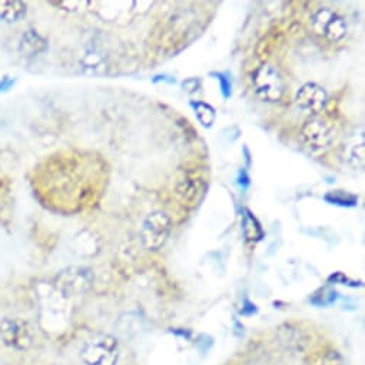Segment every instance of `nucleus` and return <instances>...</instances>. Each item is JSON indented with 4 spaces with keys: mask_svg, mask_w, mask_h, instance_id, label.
Here are the masks:
<instances>
[{
    "mask_svg": "<svg viewBox=\"0 0 365 365\" xmlns=\"http://www.w3.org/2000/svg\"><path fill=\"white\" fill-rule=\"evenodd\" d=\"M55 5L62 6V8H65L66 11H78V9H81L82 6L88 5V2H58V4H55Z\"/></svg>",
    "mask_w": 365,
    "mask_h": 365,
    "instance_id": "obj_21",
    "label": "nucleus"
},
{
    "mask_svg": "<svg viewBox=\"0 0 365 365\" xmlns=\"http://www.w3.org/2000/svg\"><path fill=\"white\" fill-rule=\"evenodd\" d=\"M170 228L172 221L165 212L156 211L149 214L145 218L140 230V241L143 247L148 251H158L162 248L169 238Z\"/></svg>",
    "mask_w": 365,
    "mask_h": 365,
    "instance_id": "obj_2",
    "label": "nucleus"
},
{
    "mask_svg": "<svg viewBox=\"0 0 365 365\" xmlns=\"http://www.w3.org/2000/svg\"><path fill=\"white\" fill-rule=\"evenodd\" d=\"M48 51V41L36 31H26L19 41V53L26 59H35Z\"/></svg>",
    "mask_w": 365,
    "mask_h": 365,
    "instance_id": "obj_9",
    "label": "nucleus"
},
{
    "mask_svg": "<svg viewBox=\"0 0 365 365\" xmlns=\"http://www.w3.org/2000/svg\"><path fill=\"white\" fill-rule=\"evenodd\" d=\"M119 331L123 336L126 338H132L135 335H138L142 329V325H140V319H138V317H128V319H122L119 322Z\"/></svg>",
    "mask_w": 365,
    "mask_h": 365,
    "instance_id": "obj_18",
    "label": "nucleus"
},
{
    "mask_svg": "<svg viewBox=\"0 0 365 365\" xmlns=\"http://www.w3.org/2000/svg\"><path fill=\"white\" fill-rule=\"evenodd\" d=\"M192 106H194L197 119L200 120V123L204 128H211L215 123L217 113L211 105H208L205 102H192Z\"/></svg>",
    "mask_w": 365,
    "mask_h": 365,
    "instance_id": "obj_14",
    "label": "nucleus"
},
{
    "mask_svg": "<svg viewBox=\"0 0 365 365\" xmlns=\"http://www.w3.org/2000/svg\"><path fill=\"white\" fill-rule=\"evenodd\" d=\"M182 88H184V91L188 92V93H197L201 88V82L197 78H191V79H187L184 83H182Z\"/></svg>",
    "mask_w": 365,
    "mask_h": 365,
    "instance_id": "obj_19",
    "label": "nucleus"
},
{
    "mask_svg": "<svg viewBox=\"0 0 365 365\" xmlns=\"http://www.w3.org/2000/svg\"><path fill=\"white\" fill-rule=\"evenodd\" d=\"M325 201L335 204V205H341V207H354V205H356L358 198L351 194L342 192V191H334V192H329L328 195H325Z\"/></svg>",
    "mask_w": 365,
    "mask_h": 365,
    "instance_id": "obj_17",
    "label": "nucleus"
},
{
    "mask_svg": "<svg viewBox=\"0 0 365 365\" xmlns=\"http://www.w3.org/2000/svg\"><path fill=\"white\" fill-rule=\"evenodd\" d=\"M93 275L88 268L82 267H71L61 271L55 278V288L62 297H81L83 295L92 285Z\"/></svg>",
    "mask_w": 365,
    "mask_h": 365,
    "instance_id": "obj_3",
    "label": "nucleus"
},
{
    "mask_svg": "<svg viewBox=\"0 0 365 365\" xmlns=\"http://www.w3.org/2000/svg\"><path fill=\"white\" fill-rule=\"evenodd\" d=\"M26 15V5L19 0H0V21L14 24Z\"/></svg>",
    "mask_w": 365,
    "mask_h": 365,
    "instance_id": "obj_11",
    "label": "nucleus"
},
{
    "mask_svg": "<svg viewBox=\"0 0 365 365\" xmlns=\"http://www.w3.org/2000/svg\"><path fill=\"white\" fill-rule=\"evenodd\" d=\"M345 35H346V24H345V21H344L341 16L335 15V16L331 19V22L327 25V28H325L322 36H325V38H327L328 41H331V42H338V41H341Z\"/></svg>",
    "mask_w": 365,
    "mask_h": 365,
    "instance_id": "obj_13",
    "label": "nucleus"
},
{
    "mask_svg": "<svg viewBox=\"0 0 365 365\" xmlns=\"http://www.w3.org/2000/svg\"><path fill=\"white\" fill-rule=\"evenodd\" d=\"M204 190V182L198 178H185L176 185V195L182 202L195 204Z\"/></svg>",
    "mask_w": 365,
    "mask_h": 365,
    "instance_id": "obj_10",
    "label": "nucleus"
},
{
    "mask_svg": "<svg viewBox=\"0 0 365 365\" xmlns=\"http://www.w3.org/2000/svg\"><path fill=\"white\" fill-rule=\"evenodd\" d=\"M341 159L354 169H362L365 165V142L362 135L349 138L341 146Z\"/></svg>",
    "mask_w": 365,
    "mask_h": 365,
    "instance_id": "obj_8",
    "label": "nucleus"
},
{
    "mask_svg": "<svg viewBox=\"0 0 365 365\" xmlns=\"http://www.w3.org/2000/svg\"><path fill=\"white\" fill-rule=\"evenodd\" d=\"M119 356V341L109 334L93 336L81 349V359L85 365H116Z\"/></svg>",
    "mask_w": 365,
    "mask_h": 365,
    "instance_id": "obj_1",
    "label": "nucleus"
},
{
    "mask_svg": "<svg viewBox=\"0 0 365 365\" xmlns=\"http://www.w3.org/2000/svg\"><path fill=\"white\" fill-rule=\"evenodd\" d=\"M328 95L322 86L309 82L302 85L295 93V103L311 113H319L327 106Z\"/></svg>",
    "mask_w": 365,
    "mask_h": 365,
    "instance_id": "obj_7",
    "label": "nucleus"
},
{
    "mask_svg": "<svg viewBox=\"0 0 365 365\" xmlns=\"http://www.w3.org/2000/svg\"><path fill=\"white\" fill-rule=\"evenodd\" d=\"M302 138L312 150L321 152L331 148L335 140V130L327 120L311 118L302 126Z\"/></svg>",
    "mask_w": 365,
    "mask_h": 365,
    "instance_id": "obj_6",
    "label": "nucleus"
},
{
    "mask_svg": "<svg viewBox=\"0 0 365 365\" xmlns=\"http://www.w3.org/2000/svg\"><path fill=\"white\" fill-rule=\"evenodd\" d=\"M217 78H218V81H220V83H221V91H222V93H224V96H225V98H230V96H231V82H230L228 78H227L225 75H222V73H217Z\"/></svg>",
    "mask_w": 365,
    "mask_h": 365,
    "instance_id": "obj_20",
    "label": "nucleus"
},
{
    "mask_svg": "<svg viewBox=\"0 0 365 365\" xmlns=\"http://www.w3.org/2000/svg\"><path fill=\"white\" fill-rule=\"evenodd\" d=\"M252 85L257 96L264 102L275 103L284 95V82L278 71L271 65H262L254 72Z\"/></svg>",
    "mask_w": 365,
    "mask_h": 365,
    "instance_id": "obj_4",
    "label": "nucleus"
},
{
    "mask_svg": "<svg viewBox=\"0 0 365 365\" xmlns=\"http://www.w3.org/2000/svg\"><path fill=\"white\" fill-rule=\"evenodd\" d=\"M105 66V59L102 56V53L96 52V51H89L83 59H82V68L85 71V73H91L95 75L98 72H101Z\"/></svg>",
    "mask_w": 365,
    "mask_h": 365,
    "instance_id": "obj_15",
    "label": "nucleus"
},
{
    "mask_svg": "<svg viewBox=\"0 0 365 365\" xmlns=\"http://www.w3.org/2000/svg\"><path fill=\"white\" fill-rule=\"evenodd\" d=\"M244 215H242V231L244 235L247 238V241L250 242H257L264 237V231L258 222V220L254 217V214L244 208Z\"/></svg>",
    "mask_w": 365,
    "mask_h": 365,
    "instance_id": "obj_12",
    "label": "nucleus"
},
{
    "mask_svg": "<svg viewBox=\"0 0 365 365\" xmlns=\"http://www.w3.org/2000/svg\"><path fill=\"white\" fill-rule=\"evenodd\" d=\"M14 83H15V81H14V79H11L9 76L4 78V81L0 82V92H4V91H8V89H11V88L14 86Z\"/></svg>",
    "mask_w": 365,
    "mask_h": 365,
    "instance_id": "obj_22",
    "label": "nucleus"
},
{
    "mask_svg": "<svg viewBox=\"0 0 365 365\" xmlns=\"http://www.w3.org/2000/svg\"><path fill=\"white\" fill-rule=\"evenodd\" d=\"M0 338L12 349L26 351L34 344V331L31 325L21 318H5L0 322Z\"/></svg>",
    "mask_w": 365,
    "mask_h": 365,
    "instance_id": "obj_5",
    "label": "nucleus"
},
{
    "mask_svg": "<svg viewBox=\"0 0 365 365\" xmlns=\"http://www.w3.org/2000/svg\"><path fill=\"white\" fill-rule=\"evenodd\" d=\"M336 14L328 8H321L314 16H312V29L317 35L322 36L324 35V31L327 28V25L331 22V19L335 16Z\"/></svg>",
    "mask_w": 365,
    "mask_h": 365,
    "instance_id": "obj_16",
    "label": "nucleus"
}]
</instances>
